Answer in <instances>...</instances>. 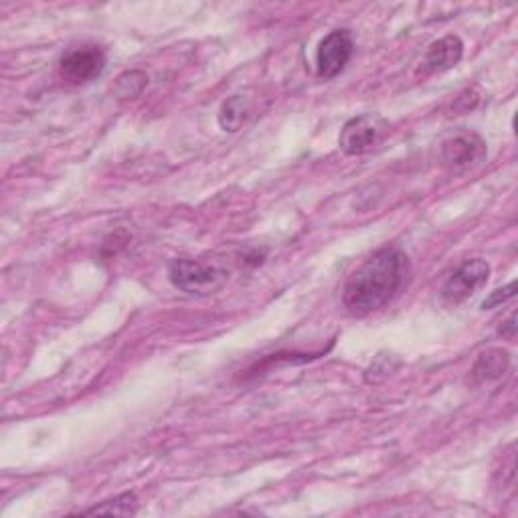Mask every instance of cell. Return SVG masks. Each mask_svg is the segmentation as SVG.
Returning <instances> with one entry per match:
<instances>
[{
    "instance_id": "obj_1",
    "label": "cell",
    "mask_w": 518,
    "mask_h": 518,
    "mask_svg": "<svg viewBox=\"0 0 518 518\" xmlns=\"http://www.w3.org/2000/svg\"><path fill=\"white\" fill-rule=\"evenodd\" d=\"M409 257L397 247H385L351 274L342 290V304L353 316H367L389 304L409 278Z\"/></svg>"
},
{
    "instance_id": "obj_2",
    "label": "cell",
    "mask_w": 518,
    "mask_h": 518,
    "mask_svg": "<svg viewBox=\"0 0 518 518\" xmlns=\"http://www.w3.org/2000/svg\"><path fill=\"white\" fill-rule=\"evenodd\" d=\"M168 278L187 294L207 296L223 288L229 274L221 268L195 262V259H175V262L168 264Z\"/></svg>"
},
{
    "instance_id": "obj_3",
    "label": "cell",
    "mask_w": 518,
    "mask_h": 518,
    "mask_svg": "<svg viewBox=\"0 0 518 518\" xmlns=\"http://www.w3.org/2000/svg\"><path fill=\"white\" fill-rule=\"evenodd\" d=\"M490 278V264L484 259H468L442 286V298L448 304H462L486 286Z\"/></svg>"
},
{
    "instance_id": "obj_4",
    "label": "cell",
    "mask_w": 518,
    "mask_h": 518,
    "mask_svg": "<svg viewBox=\"0 0 518 518\" xmlns=\"http://www.w3.org/2000/svg\"><path fill=\"white\" fill-rule=\"evenodd\" d=\"M353 51H355V41L347 29H336V31L328 33L322 39L318 53H316L318 75L324 79L336 77L351 61Z\"/></svg>"
},
{
    "instance_id": "obj_5",
    "label": "cell",
    "mask_w": 518,
    "mask_h": 518,
    "mask_svg": "<svg viewBox=\"0 0 518 518\" xmlns=\"http://www.w3.org/2000/svg\"><path fill=\"white\" fill-rule=\"evenodd\" d=\"M106 69V53L100 47H79L69 51L59 63V75L71 85L88 83Z\"/></svg>"
},
{
    "instance_id": "obj_6",
    "label": "cell",
    "mask_w": 518,
    "mask_h": 518,
    "mask_svg": "<svg viewBox=\"0 0 518 518\" xmlns=\"http://www.w3.org/2000/svg\"><path fill=\"white\" fill-rule=\"evenodd\" d=\"M383 130H385V124L381 118L371 116V114L357 116L344 124L340 138H338V146L344 154H349V156L365 154L381 140Z\"/></svg>"
},
{
    "instance_id": "obj_7",
    "label": "cell",
    "mask_w": 518,
    "mask_h": 518,
    "mask_svg": "<svg viewBox=\"0 0 518 518\" xmlns=\"http://www.w3.org/2000/svg\"><path fill=\"white\" fill-rule=\"evenodd\" d=\"M444 162L454 170H466L486 158V142L478 134H458L444 142Z\"/></svg>"
},
{
    "instance_id": "obj_8",
    "label": "cell",
    "mask_w": 518,
    "mask_h": 518,
    "mask_svg": "<svg viewBox=\"0 0 518 518\" xmlns=\"http://www.w3.org/2000/svg\"><path fill=\"white\" fill-rule=\"evenodd\" d=\"M462 55H464L462 39L456 35H448L427 49L417 73H421V75L444 73V71L456 67L462 61Z\"/></svg>"
},
{
    "instance_id": "obj_9",
    "label": "cell",
    "mask_w": 518,
    "mask_h": 518,
    "mask_svg": "<svg viewBox=\"0 0 518 518\" xmlns=\"http://www.w3.org/2000/svg\"><path fill=\"white\" fill-rule=\"evenodd\" d=\"M510 369V355L500 349H490L478 357L472 367V379L476 385H488L500 381Z\"/></svg>"
},
{
    "instance_id": "obj_10",
    "label": "cell",
    "mask_w": 518,
    "mask_h": 518,
    "mask_svg": "<svg viewBox=\"0 0 518 518\" xmlns=\"http://www.w3.org/2000/svg\"><path fill=\"white\" fill-rule=\"evenodd\" d=\"M249 116V102L243 96H233L227 102H223L219 110V126L225 132H237L241 124Z\"/></svg>"
},
{
    "instance_id": "obj_11",
    "label": "cell",
    "mask_w": 518,
    "mask_h": 518,
    "mask_svg": "<svg viewBox=\"0 0 518 518\" xmlns=\"http://www.w3.org/2000/svg\"><path fill=\"white\" fill-rule=\"evenodd\" d=\"M148 85V75L142 69H132L122 73L114 83V96L122 102L136 100L142 96Z\"/></svg>"
},
{
    "instance_id": "obj_12",
    "label": "cell",
    "mask_w": 518,
    "mask_h": 518,
    "mask_svg": "<svg viewBox=\"0 0 518 518\" xmlns=\"http://www.w3.org/2000/svg\"><path fill=\"white\" fill-rule=\"evenodd\" d=\"M136 512H138V500L130 492L120 494L112 500L102 502L100 506L85 510V514H110V516H134Z\"/></svg>"
},
{
    "instance_id": "obj_13",
    "label": "cell",
    "mask_w": 518,
    "mask_h": 518,
    "mask_svg": "<svg viewBox=\"0 0 518 518\" xmlns=\"http://www.w3.org/2000/svg\"><path fill=\"white\" fill-rule=\"evenodd\" d=\"M514 294H516V282H510L508 286H504V288H500V290H494L486 300H484V304H482V308L486 310V308H494V306H500L502 302H506V300H510V298H514Z\"/></svg>"
},
{
    "instance_id": "obj_14",
    "label": "cell",
    "mask_w": 518,
    "mask_h": 518,
    "mask_svg": "<svg viewBox=\"0 0 518 518\" xmlns=\"http://www.w3.org/2000/svg\"><path fill=\"white\" fill-rule=\"evenodd\" d=\"M500 334L506 336L508 340H514V336H516V314H510V318L500 328Z\"/></svg>"
}]
</instances>
